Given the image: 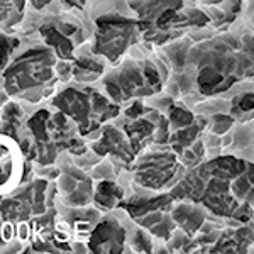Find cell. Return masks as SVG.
<instances>
[{
  "label": "cell",
  "instance_id": "1",
  "mask_svg": "<svg viewBox=\"0 0 254 254\" xmlns=\"http://www.w3.org/2000/svg\"><path fill=\"white\" fill-rule=\"evenodd\" d=\"M187 66L196 71V87L203 93L222 92L239 80L254 78V31L246 22H236L231 31L193 43Z\"/></svg>",
  "mask_w": 254,
  "mask_h": 254
},
{
  "label": "cell",
  "instance_id": "2",
  "mask_svg": "<svg viewBox=\"0 0 254 254\" xmlns=\"http://www.w3.org/2000/svg\"><path fill=\"white\" fill-rule=\"evenodd\" d=\"M142 31L137 19L122 14H105L97 19L95 49L97 55L105 56L109 61H117L130 46L137 44Z\"/></svg>",
  "mask_w": 254,
  "mask_h": 254
},
{
  "label": "cell",
  "instance_id": "3",
  "mask_svg": "<svg viewBox=\"0 0 254 254\" xmlns=\"http://www.w3.org/2000/svg\"><path fill=\"white\" fill-rule=\"evenodd\" d=\"M182 166L176 161V156L171 153L151 154L137 168L136 180L146 188L161 190L175 182Z\"/></svg>",
  "mask_w": 254,
  "mask_h": 254
},
{
  "label": "cell",
  "instance_id": "4",
  "mask_svg": "<svg viewBox=\"0 0 254 254\" xmlns=\"http://www.w3.org/2000/svg\"><path fill=\"white\" fill-rule=\"evenodd\" d=\"M19 153L9 139L0 137V191L14 187L19 178Z\"/></svg>",
  "mask_w": 254,
  "mask_h": 254
},
{
  "label": "cell",
  "instance_id": "5",
  "mask_svg": "<svg viewBox=\"0 0 254 254\" xmlns=\"http://www.w3.org/2000/svg\"><path fill=\"white\" fill-rule=\"evenodd\" d=\"M93 239L97 243H102L97 246V251H102L105 244L104 251H121L122 244H124V229L119 225L116 220H104L100 225L97 227L95 234H93Z\"/></svg>",
  "mask_w": 254,
  "mask_h": 254
},
{
  "label": "cell",
  "instance_id": "6",
  "mask_svg": "<svg viewBox=\"0 0 254 254\" xmlns=\"http://www.w3.org/2000/svg\"><path fill=\"white\" fill-rule=\"evenodd\" d=\"M171 217H173L175 222L185 232H188V234H193V232L198 231L203 222L202 210L193 205H187V203L178 205L175 210H171Z\"/></svg>",
  "mask_w": 254,
  "mask_h": 254
},
{
  "label": "cell",
  "instance_id": "7",
  "mask_svg": "<svg viewBox=\"0 0 254 254\" xmlns=\"http://www.w3.org/2000/svg\"><path fill=\"white\" fill-rule=\"evenodd\" d=\"M121 196H122V190L117 185H114V183H102L100 191L97 193V198H102L98 202H102L107 208L112 207L114 203H117L121 200Z\"/></svg>",
  "mask_w": 254,
  "mask_h": 254
},
{
  "label": "cell",
  "instance_id": "8",
  "mask_svg": "<svg viewBox=\"0 0 254 254\" xmlns=\"http://www.w3.org/2000/svg\"><path fill=\"white\" fill-rule=\"evenodd\" d=\"M170 121L176 129H182V127H187L190 124H193L195 119L188 110L182 109V107H171L170 110Z\"/></svg>",
  "mask_w": 254,
  "mask_h": 254
},
{
  "label": "cell",
  "instance_id": "9",
  "mask_svg": "<svg viewBox=\"0 0 254 254\" xmlns=\"http://www.w3.org/2000/svg\"><path fill=\"white\" fill-rule=\"evenodd\" d=\"M232 124V119L227 117V116H215L214 117V124H212V130L217 134L220 132H225V130L231 127Z\"/></svg>",
  "mask_w": 254,
  "mask_h": 254
},
{
  "label": "cell",
  "instance_id": "10",
  "mask_svg": "<svg viewBox=\"0 0 254 254\" xmlns=\"http://www.w3.org/2000/svg\"><path fill=\"white\" fill-rule=\"evenodd\" d=\"M237 107L243 110V112H251V110H254V93H244L239 98Z\"/></svg>",
  "mask_w": 254,
  "mask_h": 254
},
{
  "label": "cell",
  "instance_id": "11",
  "mask_svg": "<svg viewBox=\"0 0 254 254\" xmlns=\"http://www.w3.org/2000/svg\"><path fill=\"white\" fill-rule=\"evenodd\" d=\"M193 3H200V7H220L224 0H190Z\"/></svg>",
  "mask_w": 254,
  "mask_h": 254
}]
</instances>
